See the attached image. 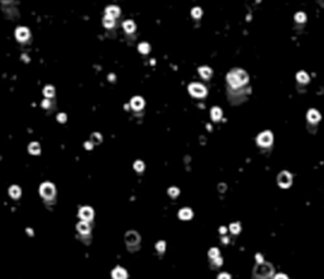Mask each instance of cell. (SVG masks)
I'll use <instances>...</instances> for the list:
<instances>
[{
	"instance_id": "cell-20",
	"label": "cell",
	"mask_w": 324,
	"mask_h": 279,
	"mask_svg": "<svg viewBox=\"0 0 324 279\" xmlns=\"http://www.w3.org/2000/svg\"><path fill=\"white\" fill-rule=\"evenodd\" d=\"M123 27H124V29H126L128 33H130V32H133L134 29H136V25H134V23H133L132 20L124 22V23H123Z\"/></svg>"
},
{
	"instance_id": "cell-19",
	"label": "cell",
	"mask_w": 324,
	"mask_h": 279,
	"mask_svg": "<svg viewBox=\"0 0 324 279\" xmlns=\"http://www.w3.org/2000/svg\"><path fill=\"white\" fill-rule=\"evenodd\" d=\"M220 117H222V111L218 107H214L211 109V118L214 119V121H219Z\"/></svg>"
},
{
	"instance_id": "cell-4",
	"label": "cell",
	"mask_w": 324,
	"mask_h": 279,
	"mask_svg": "<svg viewBox=\"0 0 324 279\" xmlns=\"http://www.w3.org/2000/svg\"><path fill=\"white\" fill-rule=\"evenodd\" d=\"M39 193L43 198L49 199L55 195V185L51 184V183H43L39 188Z\"/></svg>"
},
{
	"instance_id": "cell-23",
	"label": "cell",
	"mask_w": 324,
	"mask_h": 279,
	"mask_svg": "<svg viewBox=\"0 0 324 279\" xmlns=\"http://www.w3.org/2000/svg\"><path fill=\"white\" fill-rule=\"evenodd\" d=\"M103 23H104V25L106 28H110V27H113V25H114V18H110V17L105 15L104 19H103Z\"/></svg>"
},
{
	"instance_id": "cell-7",
	"label": "cell",
	"mask_w": 324,
	"mask_h": 279,
	"mask_svg": "<svg viewBox=\"0 0 324 279\" xmlns=\"http://www.w3.org/2000/svg\"><path fill=\"white\" fill-rule=\"evenodd\" d=\"M79 216H80L81 220L85 221V222H86V221H90V220H92V217H94V211H92L90 207H84V208L80 209Z\"/></svg>"
},
{
	"instance_id": "cell-21",
	"label": "cell",
	"mask_w": 324,
	"mask_h": 279,
	"mask_svg": "<svg viewBox=\"0 0 324 279\" xmlns=\"http://www.w3.org/2000/svg\"><path fill=\"white\" fill-rule=\"evenodd\" d=\"M43 93H45V95H46L47 98H52L53 95H55V89H53V86H51V85H47V86L45 88Z\"/></svg>"
},
{
	"instance_id": "cell-16",
	"label": "cell",
	"mask_w": 324,
	"mask_h": 279,
	"mask_svg": "<svg viewBox=\"0 0 324 279\" xmlns=\"http://www.w3.org/2000/svg\"><path fill=\"white\" fill-rule=\"evenodd\" d=\"M20 188L19 187H17V185H13V187H10V189H9V194L14 198V199H17L18 197H20Z\"/></svg>"
},
{
	"instance_id": "cell-29",
	"label": "cell",
	"mask_w": 324,
	"mask_h": 279,
	"mask_svg": "<svg viewBox=\"0 0 324 279\" xmlns=\"http://www.w3.org/2000/svg\"><path fill=\"white\" fill-rule=\"evenodd\" d=\"M134 169H136L137 171H143L144 164L142 161H136V163H134Z\"/></svg>"
},
{
	"instance_id": "cell-38",
	"label": "cell",
	"mask_w": 324,
	"mask_h": 279,
	"mask_svg": "<svg viewBox=\"0 0 324 279\" xmlns=\"http://www.w3.org/2000/svg\"><path fill=\"white\" fill-rule=\"evenodd\" d=\"M85 147H86L87 150L92 149V143H90V142H86V143H85Z\"/></svg>"
},
{
	"instance_id": "cell-14",
	"label": "cell",
	"mask_w": 324,
	"mask_h": 279,
	"mask_svg": "<svg viewBox=\"0 0 324 279\" xmlns=\"http://www.w3.org/2000/svg\"><path fill=\"white\" fill-rule=\"evenodd\" d=\"M308 119L310 122H318L319 119H320V114L315 111V109H310L308 112Z\"/></svg>"
},
{
	"instance_id": "cell-34",
	"label": "cell",
	"mask_w": 324,
	"mask_h": 279,
	"mask_svg": "<svg viewBox=\"0 0 324 279\" xmlns=\"http://www.w3.org/2000/svg\"><path fill=\"white\" fill-rule=\"evenodd\" d=\"M218 279H231V275L227 274V273H222L218 275Z\"/></svg>"
},
{
	"instance_id": "cell-6",
	"label": "cell",
	"mask_w": 324,
	"mask_h": 279,
	"mask_svg": "<svg viewBox=\"0 0 324 279\" xmlns=\"http://www.w3.org/2000/svg\"><path fill=\"white\" fill-rule=\"evenodd\" d=\"M277 183L282 188H289L291 185V174H289L288 171H282L277 178Z\"/></svg>"
},
{
	"instance_id": "cell-17",
	"label": "cell",
	"mask_w": 324,
	"mask_h": 279,
	"mask_svg": "<svg viewBox=\"0 0 324 279\" xmlns=\"http://www.w3.org/2000/svg\"><path fill=\"white\" fill-rule=\"evenodd\" d=\"M199 72H200V75L204 77V79H209L210 75H211V70L208 68V66H202V68H200V69H199Z\"/></svg>"
},
{
	"instance_id": "cell-25",
	"label": "cell",
	"mask_w": 324,
	"mask_h": 279,
	"mask_svg": "<svg viewBox=\"0 0 324 279\" xmlns=\"http://www.w3.org/2000/svg\"><path fill=\"white\" fill-rule=\"evenodd\" d=\"M138 50H139V52H142V54H148V52H150V46H148V43H141Z\"/></svg>"
},
{
	"instance_id": "cell-9",
	"label": "cell",
	"mask_w": 324,
	"mask_h": 279,
	"mask_svg": "<svg viewBox=\"0 0 324 279\" xmlns=\"http://www.w3.org/2000/svg\"><path fill=\"white\" fill-rule=\"evenodd\" d=\"M15 36H17L18 41H25V39H28V37H29V31L24 27H19L15 31Z\"/></svg>"
},
{
	"instance_id": "cell-5",
	"label": "cell",
	"mask_w": 324,
	"mask_h": 279,
	"mask_svg": "<svg viewBox=\"0 0 324 279\" xmlns=\"http://www.w3.org/2000/svg\"><path fill=\"white\" fill-rule=\"evenodd\" d=\"M257 143L260 146H262V147H267V146H270L272 143V133H271V132H268V131L262 132V133L257 137Z\"/></svg>"
},
{
	"instance_id": "cell-27",
	"label": "cell",
	"mask_w": 324,
	"mask_h": 279,
	"mask_svg": "<svg viewBox=\"0 0 324 279\" xmlns=\"http://www.w3.org/2000/svg\"><path fill=\"white\" fill-rule=\"evenodd\" d=\"M305 19H306V15L304 14V13H296V15H295V20L296 22L303 23V22H305Z\"/></svg>"
},
{
	"instance_id": "cell-30",
	"label": "cell",
	"mask_w": 324,
	"mask_h": 279,
	"mask_svg": "<svg viewBox=\"0 0 324 279\" xmlns=\"http://www.w3.org/2000/svg\"><path fill=\"white\" fill-rule=\"evenodd\" d=\"M193 17L194 18H200L201 17V9L200 8H194L193 9Z\"/></svg>"
},
{
	"instance_id": "cell-15",
	"label": "cell",
	"mask_w": 324,
	"mask_h": 279,
	"mask_svg": "<svg viewBox=\"0 0 324 279\" xmlns=\"http://www.w3.org/2000/svg\"><path fill=\"white\" fill-rule=\"evenodd\" d=\"M77 230H79V232H81V233H89V231H90V227H89L87 222H85V221H81V222L77 225Z\"/></svg>"
},
{
	"instance_id": "cell-12",
	"label": "cell",
	"mask_w": 324,
	"mask_h": 279,
	"mask_svg": "<svg viewBox=\"0 0 324 279\" xmlns=\"http://www.w3.org/2000/svg\"><path fill=\"white\" fill-rule=\"evenodd\" d=\"M105 11H106V15H108V17H110V18H115V17H118V15H119V13H120L119 8L115 7V5L108 7Z\"/></svg>"
},
{
	"instance_id": "cell-8",
	"label": "cell",
	"mask_w": 324,
	"mask_h": 279,
	"mask_svg": "<svg viewBox=\"0 0 324 279\" xmlns=\"http://www.w3.org/2000/svg\"><path fill=\"white\" fill-rule=\"evenodd\" d=\"M126 241L128 245H136L139 242V235L134 231H129L127 235H126Z\"/></svg>"
},
{
	"instance_id": "cell-36",
	"label": "cell",
	"mask_w": 324,
	"mask_h": 279,
	"mask_svg": "<svg viewBox=\"0 0 324 279\" xmlns=\"http://www.w3.org/2000/svg\"><path fill=\"white\" fill-rule=\"evenodd\" d=\"M274 279H289V278H288V275H285V274H282V273H281V274L275 275Z\"/></svg>"
},
{
	"instance_id": "cell-24",
	"label": "cell",
	"mask_w": 324,
	"mask_h": 279,
	"mask_svg": "<svg viewBox=\"0 0 324 279\" xmlns=\"http://www.w3.org/2000/svg\"><path fill=\"white\" fill-rule=\"evenodd\" d=\"M229 230H231L234 235H237L241 231V226H239V223H232L231 226H229Z\"/></svg>"
},
{
	"instance_id": "cell-32",
	"label": "cell",
	"mask_w": 324,
	"mask_h": 279,
	"mask_svg": "<svg viewBox=\"0 0 324 279\" xmlns=\"http://www.w3.org/2000/svg\"><path fill=\"white\" fill-rule=\"evenodd\" d=\"M156 249H157L160 252H162V251L165 250V242H164V241H160L158 244H156Z\"/></svg>"
},
{
	"instance_id": "cell-18",
	"label": "cell",
	"mask_w": 324,
	"mask_h": 279,
	"mask_svg": "<svg viewBox=\"0 0 324 279\" xmlns=\"http://www.w3.org/2000/svg\"><path fill=\"white\" fill-rule=\"evenodd\" d=\"M28 150H29V152H31V154H34V155H37V154H39V152H40V146H39V143H37V142H32V143L29 145Z\"/></svg>"
},
{
	"instance_id": "cell-26",
	"label": "cell",
	"mask_w": 324,
	"mask_h": 279,
	"mask_svg": "<svg viewBox=\"0 0 324 279\" xmlns=\"http://www.w3.org/2000/svg\"><path fill=\"white\" fill-rule=\"evenodd\" d=\"M219 256V250L218 249H215V247H213L210 251H209V258H210V260L211 259H215V258H218Z\"/></svg>"
},
{
	"instance_id": "cell-31",
	"label": "cell",
	"mask_w": 324,
	"mask_h": 279,
	"mask_svg": "<svg viewBox=\"0 0 324 279\" xmlns=\"http://www.w3.org/2000/svg\"><path fill=\"white\" fill-rule=\"evenodd\" d=\"M91 140L95 143H99V142H101V136L99 133H92L91 135Z\"/></svg>"
},
{
	"instance_id": "cell-13",
	"label": "cell",
	"mask_w": 324,
	"mask_h": 279,
	"mask_svg": "<svg viewBox=\"0 0 324 279\" xmlns=\"http://www.w3.org/2000/svg\"><path fill=\"white\" fill-rule=\"evenodd\" d=\"M179 217L181 220H190L193 217V211L190 208H182L179 212Z\"/></svg>"
},
{
	"instance_id": "cell-2",
	"label": "cell",
	"mask_w": 324,
	"mask_h": 279,
	"mask_svg": "<svg viewBox=\"0 0 324 279\" xmlns=\"http://www.w3.org/2000/svg\"><path fill=\"white\" fill-rule=\"evenodd\" d=\"M274 268L268 263H258L253 270L254 279H274Z\"/></svg>"
},
{
	"instance_id": "cell-33",
	"label": "cell",
	"mask_w": 324,
	"mask_h": 279,
	"mask_svg": "<svg viewBox=\"0 0 324 279\" xmlns=\"http://www.w3.org/2000/svg\"><path fill=\"white\" fill-rule=\"evenodd\" d=\"M211 263H213L214 265H218V267H219V265H222V259L218 256V258H215V259H211Z\"/></svg>"
},
{
	"instance_id": "cell-11",
	"label": "cell",
	"mask_w": 324,
	"mask_h": 279,
	"mask_svg": "<svg viewBox=\"0 0 324 279\" xmlns=\"http://www.w3.org/2000/svg\"><path fill=\"white\" fill-rule=\"evenodd\" d=\"M143 105H144V102L141 97H134L132 100H130V107L133 109H136V111H139L143 108Z\"/></svg>"
},
{
	"instance_id": "cell-3",
	"label": "cell",
	"mask_w": 324,
	"mask_h": 279,
	"mask_svg": "<svg viewBox=\"0 0 324 279\" xmlns=\"http://www.w3.org/2000/svg\"><path fill=\"white\" fill-rule=\"evenodd\" d=\"M189 91H190V94L195 98H204L207 95V89L204 85L201 84H198V83H193L189 85Z\"/></svg>"
},
{
	"instance_id": "cell-28",
	"label": "cell",
	"mask_w": 324,
	"mask_h": 279,
	"mask_svg": "<svg viewBox=\"0 0 324 279\" xmlns=\"http://www.w3.org/2000/svg\"><path fill=\"white\" fill-rule=\"evenodd\" d=\"M179 193H180V190L176 188V187H171L170 189H168V194L172 197V198H175V197H177L179 195Z\"/></svg>"
},
{
	"instance_id": "cell-1",
	"label": "cell",
	"mask_w": 324,
	"mask_h": 279,
	"mask_svg": "<svg viewBox=\"0 0 324 279\" xmlns=\"http://www.w3.org/2000/svg\"><path fill=\"white\" fill-rule=\"evenodd\" d=\"M227 81L229 83V85L232 88H239L242 85L247 84L248 75H247L246 71H243L241 69H236L227 75Z\"/></svg>"
},
{
	"instance_id": "cell-10",
	"label": "cell",
	"mask_w": 324,
	"mask_h": 279,
	"mask_svg": "<svg viewBox=\"0 0 324 279\" xmlns=\"http://www.w3.org/2000/svg\"><path fill=\"white\" fill-rule=\"evenodd\" d=\"M112 277H113V279H127L128 274H127L126 269L120 268V267H117V268L112 272Z\"/></svg>"
},
{
	"instance_id": "cell-35",
	"label": "cell",
	"mask_w": 324,
	"mask_h": 279,
	"mask_svg": "<svg viewBox=\"0 0 324 279\" xmlns=\"http://www.w3.org/2000/svg\"><path fill=\"white\" fill-rule=\"evenodd\" d=\"M57 119H58L60 122H65V121H66V114H65V113H60V114L57 116Z\"/></svg>"
},
{
	"instance_id": "cell-37",
	"label": "cell",
	"mask_w": 324,
	"mask_h": 279,
	"mask_svg": "<svg viewBox=\"0 0 324 279\" xmlns=\"http://www.w3.org/2000/svg\"><path fill=\"white\" fill-rule=\"evenodd\" d=\"M42 105H43V108H48L49 102H48V100H43V102H42Z\"/></svg>"
},
{
	"instance_id": "cell-22",
	"label": "cell",
	"mask_w": 324,
	"mask_h": 279,
	"mask_svg": "<svg viewBox=\"0 0 324 279\" xmlns=\"http://www.w3.org/2000/svg\"><path fill=\"white\" fill-rule=\"evenodd\" d=\"M296 79H298V81H300V83H308L309 81V76L304 71H301V72H299L298 75H296Z\"/></svg>"
}]
</instances>
